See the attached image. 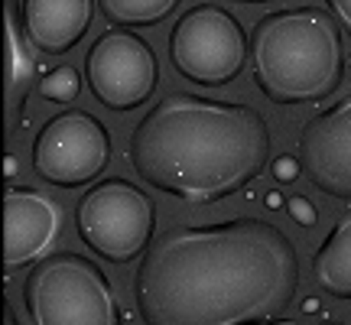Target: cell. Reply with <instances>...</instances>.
<instances>
[{"label":"cell","mask_w":351,"mask_h":325,"mask_svg":"<svg viewBox=\"0 0 351 325\" xmlns=\"http://www.w3.org/2000/svg\"><path fill=\"white\" fill-rule=\"evenodd\" d=\"M296 293L300 254L263 218L169 228L134 274L147 325H267Z\"/></svg>","instance_id":"cell-1"},{"label":"cell","mask_w":351,"mask_h":325,"mask_svg":"<svg viewBox=\"0 0 351 325\" xmlns=\"http://www.w3.org/2000/svg\"><path fill=\"white\" fill-rule=\"evenodd\" d=\"M127 153L150 189L212 205L261 179L270 162V127L251 104L173 91L140 117Z\"/></svg>","instance_id":"cell-2"},{"label":"cell","mask_w":351,"mask_h":325,"mask_svg":"<svg viewBox=\"0 0 351 325\" xmlns=\"http://www.w3.org/2000/svg\"><path fill=\"white\" fill-rule=\"evenodd\" d=\"M251 75L280 108L328 98L345 75V49L335 20L319 7H287L251 29Z\"/></svg>","instance_id":"cell-3"},{"label":"cell","mask_w":351,"mask_h":325,"mask_svg":"<svg viewBox=\"0 0 351 325\" xmlns=\"http://www.w3.org/2000/svg\"><path fill=\"white\" fill-rule=\"evenodd\" d=\"M23 306L33 325H124L108 274L75 250L49 254L29 267Z\"/></svg>","instance_id":"cell-4"},{"label":"cell","mask_w":351,"mask_h":325,"mask_svg":"<svg viewBox=\"0 0 351 325\" xmlns=\"http://www.w3.org/2000/svg\"><path fill=\"white\" fill-rule=\"evenodd\" d=\"M78 238L108 263H134L153 244L156 205L130 179H104L75 205Z\"/></svg>","instance_id":"cell-5"},{"label":"cell","mask_w":351,"mask_h":325,"mask_svg":"<svg viewBox=\"0 0 351 325\" xmlns=\"http://www.w3.org/2000/svg\"><path fill=\"white\" fill-rule=\"evenodd\" d=\"M247 33L238 16L215 3L186 10L169 36V62L179 75L199 88L231 85L247 62Z\"/></svg>","instance_id":"cell-6"},{"label":"cell","mask_w":351,"mask_h":325,"mask_svg":"<svg viewBox=\"0 0 351 325\" xmlns=\"http://www.w3.org/2000/svg\"><path fill=\"white\" fill-rule=\"evenodd\" d=\"M111 162V134L95 114L62 111L33 140V169L46 186L82 189Z\"/></svg>","instance_id":"cell-7"},{"label":"cell","mask_w":351,"mask_h":325,"mask_svg":"<svg viewBox=\"0 0 351 325\" xmlns=\"http://www.w3.org/2000/svg\"><path fill=\"white\" fill-rule=\"evenodd\" d=\"M85 78L91 95L108 111L127 114L143 108L160 85L156 52L130 29H108L85 56Z\"/></svg>","instance_id":"cell-8"},{"label":"cell","mask_w":351,"mask_h":325,"mask_svg":"<svg viewBox=\"0 0 351 325\" xmlns=\"http://www.w3.org/2000/svg\"><path fill=\"white\" fill-rule=\"evenodd\" d=\"M300 162L302 176L319 192L351 202V95L302 127Z\"/></svg>","instance_id":"cell-9"},{"label":"cell","mask_w":351,"mask_h":325,"mask_svg":"<svg viewBox=\"0 0 351 325\" xmlns=\"http://www.w3.org/2000/svg\"><path fill=\"white\" fill-rule=\"evenodd\" d=\"M62 228V208L39 189L10 186L3 195V267L23 270L46 257Z\"/></svg>","instance_id":"cell-10"},{"label":"cell","mask_w":351,"mask_h":325,"mask_svg":"<svg viewBox=\"0 0 351 325\" xmlns=\"http://www.w3.org/2000/svg\"><path fill=\"white\" fill-rule=\"evenodd\" d=\"M95 0H23V29L46 56H62L91 26Z\"/></svg>","instance_id":"cell-11"},{"label":"cell","mask_w":351,"mask_h":325,"mask_svg":"<svg viewBox=\"0 0 351 325\" xmlns=\"http://www.w3.org/2000/svg\"><path fill=\"white\" fill-rule=\"evenodd\" d=\"M3 49H7V62H3V95H7V134H13L16 121L23 117L26 98L36 85V62H33V49H29V36L26 29L16 23V10L13 0L3 7Z\"/></svg>","instance_id":"cell-12"},{"label":"cell","mask_w":351,"mask_h":325,"mask_svg":"<svg viewBox=\"0 0 351 325\" xmlns=\"http://www.w3.org/2000/svg\"><path fill=\"white\" fill-rule=\"evenodd\" d=\"M319 289L335 300H351V212H345L313 257Z\"/></svg>","instance_id":"cell-13"},{"label":"cell","mask_w":351,"mask_h":325,"mask_svg":"<svg viewBox=\"0 0 351 325\" xmlns=\"http://www.w3.org/2000/svg\"><path fill=\"white\" fill-rule=\"evenodd\" d=\"M98 7L114 29H147L163 23L179 0H98Z\"/></svg>","instance_id":"cell-14"},{"label":"cell","mask_w":351,"mask_h":325,"mask_svg":"<svg viewBox=\"0 0 351 325\" xmlns=\"http://www.w3.org/2000/svg\"><path fill=\"white\" fill-rule=\"evenodd\" d=\"M82 91V75H78L72 65H59L43 75L39 82V95L46 101H56V104H72Z\"/></svg>","instance_id":"cell-15"},{"label":"cell","mask_w":351,"mask_h":325,"mask_svg":"<svg viewBox=\"0 0 351 325\" xmlns=\"http://www.w3.org/2000/svg\"><path fill=\"white\" fill-rule=\"evenodd\" d=\"M274 176H276V182H283V186H289V182H296L302 176V162L300 156H276L274 162Z\"/></svg>","instance_id":"cell-16"},{"label":"cell","mask_w":351,"mask_h":325,"mask_svg":"<svg viewBox=\"0 0 351 325\" xmlns=\"http://www.w3.org/2000/svg\"><path fill=\"white\" fill-rule=\"evenodd\" d=\"M287 208H289V215H293V221H296V225H302V228H313L315 221H319V215H315V208H313V202L302 199V195H293Z\"/></svg>","instance_id":"cell-17"},{"label":"cell","mask_w":351,"mask_h":325,"mask_svg":"<svg viewBox=\"0 0 351 325\" xmlns=\"http://www.w3.org/2000/svg\"><path fill=\"white\" fill-rule=\"evenodd\" d=\"M326 3H328V13L335 16V23L351 36V0H326Z\"/></svg>","instance_id":"cell-18"},{"label":"cell","mask_w":351,"mask_h":325,"mask_svg":"<svg viewBox=\"0 0 351 325\" xmlns=\"http://www.w3.org/2000/svg\"><path fill=\"white\" fill-rule=\"evenodd\" d=\"M3 325H20V322H16V315H13L10 302H3Z\"/></svg>","instance_id":"cell-19"},{"label":"cell","mask_w":351,"mask_h":325,"mask_svg":"<svg viewBox=\"0 0 351 325\" xmlns=\"http://www.w3.org/2000/svg\"><path fill=\"white\" fill-rule=\"evenodd\" d=\"M267 205H270V208H280V195H276V192H270V195H267Z\"/></svg>","instance_id":"cell-20"},{"label":"cell","mask_w":351,"mask_h":325,"mask_svg":"<svg viewBox=\"0 0 351 325\" xmlns=\"http://www.w3.org/2000/svg\"><path fill=\"white\" fill-rule=\"evenodd\" d=\"M228 3H276V0H228Z\"/></svg>","instance_id":"cell-21"},{"label":"cell","mask_w":351,"mask_h":325,"mask_svg":"<svg viewBox=\"0 0 351 325\" xmlns=\"http://www.w3.org/2000/svg\"><path fill=\"white\" fill-rule=\"evenodd\" d=\"M315 325H348V322H339V319H319Z\"/></svg>","instance_id":"cell-22"},{"label":"cell","mask_w":351,"mask_h":325,"mask_svg":"<svg viewBox=\"0 0 351 325\" xmlns=\"http://www.w3.org/2000/svg\"><path fill=\"white\" fill-rule=\"evenodd\" d=\"M267 325H300V322H293V319H274V322H267Z\"/></svg>","instance_id":"cell-23"}]
</instances>
